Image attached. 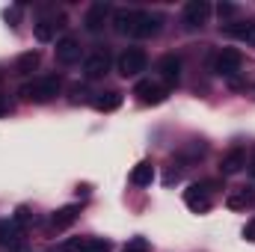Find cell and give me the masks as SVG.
Instances as JSON below:
<instances>
[{
    "mask_svg": "<svg viewBox=\"0 0 255 252\" xmlns=\"http://www.w3.org/2000/svg\"><path fill=\"white\" fill-rule=\"evenodd\" d=\"M60 89H63V77L60 74H45V77H39L33 83H24L21 98L33 101V104H48V101H54L60 95Z\"/></svg>",
    "mask_w": 255,
    "mask_h": 252,
    "instance_id": "6da1fadb",
    "label": "cell"
},
{
    "mask_svg": "<svg viewBox=\"0 0 255 252\" xmlns=\"http://www.w3.org/2000/svg\"><path fill=\"white\" fill-rule=\"evenodd\" d=\"M145 65H148V57H145L142 48H128V51H122V57L116 60V71L122 77H136L139 71H145Z\"/></svg>",
    "mask_w": 255,
    "mask_h": 252,
    "instance_id": "7a4b0ae2",
    "label": "cell"
},
{
    "mask_svg": "<svg viewBox=\"0 0 255 252\" xmlns=\"http://www.w3.org/2000/svg\"><path fill=\"white\" fill-rule=\"evenodd\" d=\"M241 65H244V57H241L238 48H223V51L214 57V71H217L220 77H235V74L241 71Z\"/></svg>",
    "mask_w": 255,
    "mask_h": 252,
    "instance_id": "3957f363",
    "label": "cell"
},
{
    "mask_svg": "<svg viewBox=\"0 0 255 252\" xmlns=\"http://www.w3.org/2000/svg\"><path fill=\"white\" fill-rule=\"evenodd\" d=\"M211 181L208 184H190V187L184 190V205L190 208L193 214H205V211H211Z\"/></svg>",
    "mask_w": 255,
    "mask_h": 252,
    "instance_id": "277c9868",
    "label": "cell"
},
{
    "mask_svg": "<svg viewBox=\"0 0 255 252\" xmlns=\"http://www.w3.org/2000/svg\"><path fill=\"white\" fill-rule=\"evenodd\" d=\"M184 27L187 30H199V27H205L208 24V18H211V3L208 0H190V3H184Z\"/></svg>",
    "mask_w": 255,
    "mask_h": 252,
    "instance_id": "5b68a950",
    "label": "cell"
},
{
    "mask_svg": "<svg viewBox=\"0 0 255 252\" xmlns=\"http://www.w3.org/2000/svg\"><path fill=\"white\" fill-rule=\"evenodd\" d=\"M160 24H163L160 15L145 12V9H136V21H133V33H130V36H136V39H151V36L160 33Z\"/></svg>",
    "mask_w": 255,
    "mask_h": 252,
    "instance_id": "8992f818",
    "label": "cell"
},
{
    "mask_svg": "<svg viewBox=\"0 0 255 252\" xmlns=\"http://www.w3.org/2000/svg\"><path fill=\"white\" fill-rule=\"evenodd\" d=\"M133 95L139 104H163L166 101V86H160L157 80H139L133 86Z\"/></svg>",
    "mask_w": 255,
    "mask_h": 252,
    "instance_id": "52a82bcc",
    "label": "cell"
},
{
    "mask_svg": "<svg viewBox=\"0 0 255 252\" xmlns=\"http://www.w3.org/2000/svg\"><path fill=\"white\" fill-rule=\"evenodd\" d=\"M110 54H107V48H98V51H92L86 60H83V74L89 77V80H95V77H104L107 71H110Z\"/></svg>",
    "mask_w": 255,
    "mask_h": 252,
    "instance_id": "ba28073f",
    "label": "cell"
},
{
    "mask_svg": "<svg viewBox=\"0 0 255 252\" xmlns=\"http://www.w3.org/2000/svg\"><path fill=\"white\" fill-rule=\"evenodd\" d=\"M65 252H110L113 244L104 238H68L63 244Z\"/></svg>",
    "mask_w": 255,
    "mask_h": 252,
    "instance_id": "9c48e42d",
    "label": "cell"
},
{
    "mask_svg": "<svg viewBox=\"0 0 255 252\" xmlns=\"http://www.w3.org/2000/svg\"><path fill=\"white\" fill-rule=\"evenodd\" d=\"M80 54H83V48H80V42L74 36H63L57 42V63L74 65V63H80Z\"/></svg>",
    "mask_w": 255,
    "mask_h": 252,
    "instance_id": "30bf717a",
    "label": "cell"
},
{
    "mask_svg": "<svg viewBox=\"0 0 255 252\" xmlns=\"http://www.w3.org/2000/svg\"><path fill=\"white\" fill-rule=\"evenodd\" d=\"M107 18H110V6H107V3H92V6L86 9L83 27H86L89 33H101L104 24H107Z\"/></svg>",
    "mask_w": 255,
    "mask_h": 252,
    "instance_id": "8fae6325",
    "label": "cell"
},
{
    "mask_svg": "<svg viewBox=\"0 0 255 252\" xmlns=\"http://www.w3.org/2000/svg\"><path fill=\"white\" fill-rule=\"evenodd\" d=\"M157 74H160V80H163L166 86H175V83L181 80V60H178L175 54L160 57V63H157Z\"/></svg>",
    "mask_w": 255,
    "mask_h": 252,
    "instance_id": "7c38bea8",
    "label": "cell"
},
{
    "mask_svg": "<svg viewBox=\"0 0 255 252\" xmlns=\"http://www.w3.org/2000/svg\"><path fill=\"white\" fill-rule=\"evenodd\" d=\"M244 166H247V151H244L241 145L229 148V151L223 154V160H220V172H223V175H238Z\"/></svg>",
    "mask_w": 255,
    "mask_h": 252,
    "instance_id": "4fadbf2b",
    "label": "cell"
},
{
    "mask_svg": "<svg viewBox=\"0 0 255 252\" xmlns=\"http://www.w3.org/2000/svg\"><path fill=\"white\" fill-rule=\"evenodd\" d=\"M255 205V190L253 187H238V190H229L226 196V208L229 211H247Z\"/></svg>",
    "mask_w": 255,
    "mask_h": 252,
    "instance_id": "5bb4252c",
    "label": "cell"
},
{
    "mask_svg": "<svg viewBox=\"0 0 255 252\" xmlns=\"http://www.w3.org/2000/svg\"><path fill=\"white\" fill-rule=\"evenodd\" d=\"M92 107H95L98 113H113V110L122 107V92H116V89H110V92H98V95L92 98Z\"/></svg>",
    "mask_w": 255,
    "mask_h": 252,
    "instance_id": "9a60e30c",
    "label": "cell"
},
{
    "mask_svg": "<svg viewBox=\"0 0 255 252\" xmlns=\"http://www.w3.org/2000/svg\"><path fill=\"white\" fill-rule=\"evenodd\" d=\"M77 217H80V205H65V208H60V211H54L51 229H54V232H63V229H68Z\"/></svg>",
    "mask_w": 255,
    "mask_h": 252,
    "instance_id": "2e32d148",
    "label": "cell"
},
{
    "mask_svg": "<svg viewBox=\"0 0 255 252\" xmlns=\"http://www.w3.org/2000/svg\"><path fill=\"white\" fill-rule=\"evenodd\" d=\"M133 21H136V9H116L113 12V30L119 36H130L133 33Z\"/></svg>",
    "mask_w": 255,
    "mask_h": 252,
    "instance_id": "e0dca14e",
    "label": "cell"
},
{
    "mask_svg": "<svg viewBox=\"0 0 255 252\" xmlns=\"http://www.w3.org/2000/svg\"><path fill=\"white\" fill-rule=\"evenodd\" d=\"M226 33L255 48V21H238V24H226Z\"/></svg>",
    "mask_w": 255,
    "mask_h": 252,
    "instance_id": "ac0fdd59",
    "label": "cell"
},
{
    "mask_svg": "<svg viewBox=\"0 0 255 252\" xmlns=\"http://www.w3.org/2000/svg\"><path fill=\"white\" fill-rule=\"evenodd\" d=\"M154 181V166L148 160H139L133 169H130V184L133 187H148Z\"/></svg>",
    "mask_w": 255,
    "mask_h": 252,
    "instance_id": "d6986e66",
    "label": "cell"
},
{
    "mask_svg": "<svg viewBox=\"0 0 255 252\" xmlns=\"http://www.w3.org/2000/svg\"><path fill=\"white\" fill-rule=\"evenodd\" d=\"M42 63V54L39 51H24L18 60H15V74H33Z\"/></svg>",
    "mask_w": 255,
    "mask_h": 252,
    "instance_id": "ffe728a7",
    "label": "cell"
},
{
    "mask_svg": "<svg viewBox=\"0 0 255 252\" xmlns=\"http://www.w3.org/2000/svg\"><path fill=\"white\" fill-rule=\"evenodd\" d=\"M57 27H60V24L39 21V24H33V33H36V39H39V42H51V39H54V33H57Z\"/></svg>",
    "mask_w": 255,
    "mask_h": 252,
    "instance_id": "44dd1931",
    "label": "cell"
},
{
    "mask_svg": "<svg viewBox=\"0 0 255 252\" xmlns=\"http://www.w3.org/2000/svg\"><path fill=\"white\" fill-rule=\"evenodd\" d=\"M217 15H220L223 21H229V18H235V15H238V6H235V3H229V0H226V3H217Z\"/></svg>",
    "mask_w": 255,
    "mask_h": 252,
    "instance_id": "7402d4cb",
    "label": "cell"
},
{
    "mask_svg": "<svg viewBox=\"0 0 255 252\" xmlns=\"http://www.w3.org/2000/svg\"><path fill=\"white\" fill-rule=\"evenodd\" d=\"M68 95H71V101L77 104V101H86V95H89V89H86L83 83H71V86H68Z\"/></svg>",
    "mask_w": 255,
    "mask_h": 252,
    "instance_id": "603a6c76",
    "label": "cell"
},
{
    "mask_svg": "<svg viewBox=\"0 0 255 252\" xmlns=\"http://www.w3.org/2000/svg\"><path fill=\"white\" fill-rule=\"evenodd\" d=\"M30 220H33V217H30V211H27V208H24V205H21V208H18V211H15V220H12V223H15V226H18V229H21V232H24V229H27V226H30Z\"/></svg>",
    "mask_w": 255,
    "mask_h": 252,
    "instance_id": "cb8c5ba5",
    "label": "cell"
},
{
    "mask_svg": "<svg viewBox=\"0 0 255 252\" xmlns=\"http://www.w3.org/2000/svg\"><path fill=\"white\" fill-rule=\"evenodd\" d=\"M122 252H148V241L145 238H133V241H128V247Z\"/></svg>",
    "mask_w": 255,
    "mask_h": 252,
    "instance_id": "d4e9b609",
    "label": "cell"
},
{
    "mask_svg": "<svg viewBox=\"0 0 255 252\" xmlns=\"http://www.w3.org/2000/svg\"><path fill=\"white\" fill-rule=\"evenodd\" d=\"M6 21H9V27H18L21 24V6H9L6 9Z\"/></svg>",
    "mask_w": 255,
    "mask_h": 252,
    "instance_id": "484cf974",
    "label": "cell"
},
{
    "mask_svg": "<svg viewBox=\"0 0 255 252\" xmlns=\"http://www.w3.org/2000/svg\"><path fill=\"white\" fill-rule=\"evenodd\" d=\"M6 113H9V98H6V95L0 92V119H3Z\"/></svg>",
    "mask_w": 255,
    "mask_h": 252,
    "instance_id": "4316f807",
    "label": "cell"
},
{
    "mask_svg": "<svg viewBox=\"0 0 255 252\" xmlns=\"http://www.w3.org/2000/svg\"><path fill=\"white\" fill-rule=\"evenodd\" d=\"M244 238H250V241H255V220L250 223V226H247V229H244Z\"/></svg>",
    "mask_w": 255,
    "mask_h": 252,
    "instance_id": "83f0119b",
    "label": "cell"
},
{
    "mask_svg": "<svg viewBox=\"0 0 255 252\" xmlns=\"http://www.w3.org/2000/svg\"><path fill=\"white\" fill-rule=\"evenodd\" d=\"M250 175L255 178V148H253V154H250Z\"/></svg>",
    "mask_w": 255,
    "mask_h": 252,
    "instance_id": "f1b7e54d",
    "label": "cell"
},
{
    "mask_svg": "<svg viewBox=\"0 0 255 252\" xmlns=\"http://www.w3.org/2000/svg\"><path fill=\"white\" fill-rule=\"evenodd\" d=\"M0 77H3V74H0Z\"/></svg>",
    "mask_w": 255,
    "mask_h": 252,
    "instance_id": "f546056e",
    "label": "cell"
}]
</instances>
